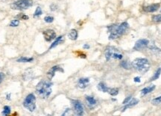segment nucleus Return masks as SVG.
<instances>
[{"label": "nucleus", "instance_id": "obj_36", "mask_svg": "<svg viewBox=\"0 0 161 116\" xmlns=\"http://www.w3.org/2000/svg\"></svg>", "mask_w": 161, "mask_h": 116}, {"label": "nucleus", "instance_id": "obj_31", "mask_svg": "<svg viewBox=\"0 0 161 116\" xmlns=\"http://www.w3.org/2000/svg\"><path fill=\"white\" fill-rule=\"evenodd\" d=\"M134 81L135 82V83H140V82H141V80H140V77H134Z\"/></svg>", "mask_w": 161, "mask_h": 116}, {"label": "nucleus", "instance_id": "obj_12", "mask_svg": "<svg viewBox=\"0 0 161 116\" xmlns=\"http://www.w3.org/2000/svg\"><path fill=\"white\" fill-rule=\"evenodd\" d=\"M138 103L139 100H137V99L135 98V97H132V98L131 99V100H130L128 103L125 104V106H124L123 109H122V112L125 111L127 109H128V108H131L133 107V106H136Z\"/></svg>", "mask_w": 161, "mask_h": 116}, {"label": "nucleus", "instance_id": "obj_28", "mask_svg": "<svg viewBox=\"0 0 161 116\" xmlns=\"http://www.w3.org/2000/svg\"><path fill=\"white\" fill-rule=\"evenodd\" d=\"M19 24H20L19 20H13L10 23V26H11V27H17V26H19Z\"/></svg>", "mask_w": 161, "mask_h": 116}, {"label": "nucleus", "instance_id": "obj_16", "mask_svg": "<svg viewBox=\"0 0 161 116\" xmlns=\"http://www.w3.org/2000/svg\"><path fill=\"white\" fill-rule=\"evenodd\" d=\"M68 37H69V39L72 40V41H75L78 38V32H77L76 29L70 30V32L68 34Z\"/></svg>", "mask_w": 161, "mask_h": 116}, {"label": "nucleus", "instance_id": "obj_14", "mask_svg": "<svg viewBox=\"0 0 161 116\" xmlns=\"http://www.w3.org/2000/svg\"><path fill=\"white\" fill-rule=\"evenodd\" d=\"M90 83V80L88 78H80L78 82V86L80 89H85L87 87Z\"/></svg>", "mask_w": 161, "mask_h": 116}, {"label": "nucleus", "instance_id": "obj_7", "mask_svg": "<svg viewBox=\"0 0 161 116\" xmlns=\"http://www.w3.org/2000/svg\"><path fill=\"white\" fill-rule=\"evenodd\" d=\"M72 104L73 106L74 112L76 115L80 116L84 115V106L81 102L78 100H72Z\"/></svg>", "mask_w": 161, "mask_h": 116}, {"label": "nucleus", "instance_id": "obj_10", "mask_svg": "<svg viewBox=\"0 0 161 116\" xmlns=\"http://www.w3.org/2000/svg\"><path fill=\"white\" fill-rule=\"evenodd\" d=\"M159 8H160V4L159 3H154V4H151L150 5L143 7V11L145 12H147V13H152V12L158 10Z\"/></svg>", "mask_w": 161, "mask_h": 116}, {"label": "nucleus", "instance_id": "obj_26", "mask_svg": "<svg viewBox=\"0 0 161 116\" xmlns=\"http://www.w3.org/2000/svg\"><path fill=\"white\" fill-rule=\"evenodd\" d=\"M42 14H43V11H42L41 8L38 6V7L36 8V11H35V14H34V17H38L40 16Z\"/></svg>", "mask_w": 161, "mask_h": 116}, {"label": "nucleus", "instance_id": "obj_19", "mask_svg": "<svg viewBox=\"0 0 161 116\" xmlns=\"http://www.w3.org/2000/svg\"><path fill=\"white\" fill-rule=\"evenodd\" d=\"M148 46H149V49L151 51V52H153L155 54H158L160 53V52H161V49H159V48H157V46H156L154 44H148Z\"/></svg>", "mask_w": 161, "mask_h": 116}, {"label": "nucleus", "instance_id": "obj_1", "mask_svg": "<svg viewBox=\"0 0 161 116\" xmlns=\"http://www.w3.org/2000/svg\"><path fill=\"white\" fill-rule=\"evenodd\" d=\"M129 29V25L127 22H123L119 25H112L108 27V32H109V39L114 40L120 38L121 36L126 33Z\"/></svg>", "mask_w": 161, "mask_h": 116}, {"label": "nucleus", "instance_id": "obj_34", "mask_svg": "<svg viewBox=\"0 0 161 116\" xmlns=\"http://www.w3.org/2000/svg\"><path fill=\"white\" fill-rule=\"evenodd\" d=\"M83 48L84 49H89L90 46L88 45V44H84V45L83 46Z\"/></svg>", "mask_w": 161, "mask_h": 116}, {"label": "nucleus", "instance_id": "obj_24", "mask_svg": "<svg viewBox=\"0 0 161 116\" xmlns=\"http://www.w3.org/2000/svg\"><path fill=\"white\" fill-rule=\"evenodd\" d=\"M153 22L154 23H161V14H157V15H154L151 18Z\"/></svg>", "mask_w": 161, "mask_h": 116}, {"label": "nucleus", "instance_id": "obj_25", "mask_svg": "<svg viewBox=\"0 0 161 116\" xmlns=\"http://www.w3.org/2000/svg\"><path fill=\"white\" fill-rule=\"evenodd\" d=\"M11 113V108L9 106H5L3 109L2 112V115H8Z\"/></svg>", "mask_w": 161, "mask_h": 116}, {"label": "nucleus", "instance_id": "obj_33", "mask_svg": "<svg viewBox=\"0 0 161 116\" xmlns=\"http://www.w3.org/2000/svg\"><path fill=\"white\" fill-rule=\"evenodd\" d=\"M21 19H23V20H28V19H29V17L26 16V15H25V14H23L21 16Z\"/></svg>", "mask_w": 161, "mask_h": 116}, {"label": "nucleus", "instance_id": "obj_4", "mask_svg": "<svg viewBox=\"0 0 161 116\" xmlns=\"http://www.w3.org/2000/svg\"><path fill=\"white\" fill-rule=\"evenodd\" d=\"M105 58L107 61H111V59H122L123 55L121 53L120 50L114 46H108L105 52Z\"/></svg>", "mask_w": 161, "mask_h": 116}, {"label": "nucleus", "instance_id": "obj_29", "mask_svg": "<svg viewBox=\"0 0 161 116\" xmlns=\"http://www.w3.org/2000/svg\"><path fill=\"white\" fill-rule=\"evenodd\" d=\"M44 20H45V22H46V23H52L54 21V18L52 17H51V16H47V17H45Z\"/></svg>", "mask_w": 161, "mask_h": 116}, {"label": "nucleus", "instance_id": "obj_20", "mask_svg": "<svg viewBox=\"0 0 161 116\" xmlns=\"http://www.w3.org/2000/svg\"><path fill=\"white\" fill-rule=\"evenodd\" d=\"M160 74H161V67H159V68L157 69V71H156V72L154 73V74L153 75V77L151 78L150 81H154V80H157V79L160 77Z\"/></svg>", "mask_w": 161, "mask_h": 116}, {"label": "nucleus", "instance_id": "obj_15", "mask_svg": "<svg viewBox=\"0 0 161 116\" xmlns=\"http://www.w3.org/2000/svg\"><path fill=\"white\" fill-rule=\"evenodd\" d=\"M154 89H155V86H154V85H152V86H148V87L144 88L143 89L141 90V95L142 96L146 95V94L152 92Z\"/></svg>", "mask_w": 161, "mask_h": 116}, {"label": "nucleus", "instance_id": "obj_30", "mask_svg": "<svg viewBox=\"0 0 161 116\" xmlns=\"http://www.w3.org/2000/svg\"><path fill=\"white\" fill-rule=\"evenodd\" d=\"M131 98H132V97H126V98L125 99V100H124V101H123V105H125V104H126V103H128V102H129L130 100H131Z\"/></svg>", "mask_w": 161, "mask_h": 116}, {"label": "nucleus", "instance_id": "obj_13", "mask_svg": "<svg viewBox=\"0 0 161 116\" xmlns=\"http://www.w3.org/2000/svg\"><path fill=\"white\" fill-rule=\"evenodd\" d=\"M86 103L90 109H93L96 106V100H95L94 97H90V96H87L86 97Z\"/></svg>", "mask_w": 161, "mask_h": 116}, {"label": "nucleus", "instance_id": "obj_17", "mask_svg": "<svg viewBox=\"0 0 161 116\" xmlns=\"http://www.w3.org/2000/svg\"><path fill=\"white\" fill-rule=\"evenodd\" d=\"M97 88H98V89L100 91V92H105V93H108V92H109V90H110V88H108V86H107L106 85L103 83H100L98 85V86H97Z\"/></svg>", "mask_w": 161, "mask_h": 116}, {"label": "nucleus", "instance_id": "obj_22", "mask_svg": "<svg viewBox=\"0 0 161 116\" xmlns=\"http://www.w3.org/2000/svg\"><path fill=\"white\" fill-rule=\"evenodd\" d=\"M120 66L122 67H123L124 69H130L131 67V64H130L128 61H122V62L120 63Z\"/></svg>", "mask_w": 161, "mask_h": 116}, {"label": "nucleus", "instance_id": "obj_6", "mask_svg": "<svg viewBox=\"0 0 161 116\" xmlns=\"http://www.w3.org/2000/svg\"><path fill=\"white\" fill-rule=\"evenodd\" d=\"M23 106L30 112H34L36 109V97L34 94H29L26 96L23 101Z\"/></svg>", "mask_w": 161, "mask_h": 116}, {"label": "nucleus", "instance_id": "obj_5", "mask_svg": "<svg viewBox=\"0 0 161 116\" xmlns=\"http://www.w3.org/2000/svg\"><path fill=\"white\" fill-rule=\"evenodd\" d=\"M33 5V1L32 0H18L15 2L11 5L12 9L14 10H26Z\"/></svg>", "mask_w": 161, "mask_h": 116}, {"label": "nucleus", "instance_id": "obj_21", "mask_svg": "<svg viewBox=\"0 0 161 116\" xmlns=\"http://www.w3.org/2000/svg\"><path fill=\"white\" fill-rule=\"evenodd\" d=\"M34 60L33 58H27V57H20V58L17 59V62H23V63H26V62H31Z\"/></svg>", "mask_w": 161, "mask_h": 116}, {"label": "nucleus", "instance_id": "obj_23", "mask_svg": "<svg viewBox=\"0 0 161 116\" xmlns=\"http://www.w3.org/2000/svg\"><path fill=\"white\" fill-rule=\"evenodd\" d=\"M108 93H109L111 96H117V94H119V89H117V88H112V89L110 88V90Z\"/></svg>", "mask_w": 161, "mask_h": 116}, {"label": "nucleus", "instance_id": "obj_8", "mask_svg": "<svg viewBox=\"0 0 161 116\" xmlns=\"http://www.w3.org/2000/svg\"><path fill=\"white\" fill-rule=\"evenodd\" d=\"M149 44V41L147 39H140L135 43V45L134 46V50L140 51L142 49H145Z\"/></svg>", "mask_w": 161, "mask_h": 116}, {"label": "nucleus", "instance_id": "obj_27", "mask_svg": "<svg viewBox=\"0 0 161 116\" xmlns=\"http://www.w3.org/2000/svg\"><path fill=\"white\" fill-rule=\"evenodd\" d=\"M151 103H152L153 105H159L161 103V96L160 97H156V98L153 99L152 100H151Z\"/></svg>", "mask_w": 161, "mask_h": 116}, {"label": "nucleus", "instance_id": "obj_2", "mask_svg": "<svg viewBox=\"0 0 161 116\" xmlns=\"http://www.w3.org/2000/svg\"><path fill=\"white\" fill-rule=\"evenodd\" d=\"M52 83L49 80H41L36 86V92L41 98L46 99L52 93Z\"/></svg>", "mask_w": 161, "mask_h": 116}, {"label": "nucleus", "instance_id": "obj_18", "mask_svg": "<svg viewBox=\"0 0 161 116\" xmlns=\"http://www.w3.org/2000/svg\"><path fill=\"white\" fill-rule=\"evenodd\" d=\"M62 40H63V36L58 37V38H56V40H55V41H54L53 43H52V44L50 46L49 49H52V48L55 47L56 46H58V44H60V43H62Z\"/></svg>", "mask_w": 161, "mask_h": 116}, {"label": "nucleus", "instance_id": "obj_32", "mask_svg": "<svg viewBox=\"0 0 161 116\" xmlns=\"http://www.w3.org/2000/svg\"><path fill=\"white\" fill-rule=\"evenodd\" d=\"M4 77H5L4 74H3V73H0V83L2 82L3 79H4Z\"/></svg>", "mask_w": 161, "mask_h": 116}, {"label": "nucleus", "instance_id": "obj_3", "mask_svg": "<svg viewBox=\"0 0 161 116\" xmlns=\"http://www.w3.org/2000/svg\"><path fill=\"white\" fill-rule=\"evenodd\" d=\"M134 69L141 74H145L150 68V63L146 58H138L134 60L131 64Z\"/></svg>", "mask_w": 161, "mask_h": 116}, {"label": "nucleus", "instance_id": "obj_35", "mask_svg": "<svg viewBox=\"0 0 161 116\" xmlns=\"http://www.w3.org/2000/svg\"><path fill=\"white\" fill-rule=\"evenodd\" d=\"M10 96H11V94H8V95H7V99H8V100H10Z\"/></svg>", "mask_w": 161, "mask_h": 116}, {"label": "nucleus", "instance_id": "obj_9", "mask_svg": "<svg viewBox=\"0 0 161 116\" xmlns=\"http://www.w3.org/2000/svg\"><path fill=\"white\" fill-rule=\"evenodd\" d=\"M43 36H44L45 40H46V41H48V42L52 41V40H54L56 38V33H55V31L52 30V29H47V30L44 31V32H43Z\"/></svg>", "mask_w": 161, "mask_h": 116}, {"label": "nucleus", "instance_id": "obj_11", "mask_svg": "<svg viewBox=\"0 0 161 116\" xmlns=\"http://www.w3.org/2000/svg\"><path fill=\"white\" fill-rule=\"evenodd\" d=\"M57 71H61V72H63V69H62L60 67H59V66H54V67H52V68L49 70V72L47 73V76L48 77H49V80H51L52 78H53L55 73H56Z\"/></svg>", "mask_w": 161, "mask_h": 116}]
</instances>
